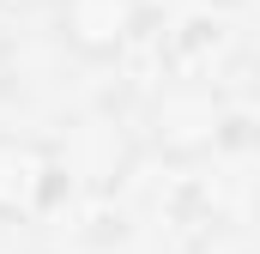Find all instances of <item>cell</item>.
I'll return each instance as SVG.
<instances>
[{
  "mask_svg": "<svg viewBox=\"0 0 260 254\" xmlns=\"http://www.w3.org/2000/svg\"><path fill=\"white\" fill-rule=\"evenodd\" d=\"M49 24L73 61L109 67L121 61L151 24V0H49Z\"/></svg>",
  "mask_w": 260,
  "mask_h": 254,
  "instance_id": "obj_1",
  "label": "cell"
},
{
  "mask_svg": "<svg viewBox=\"0 0 260 254\" xmlns=\"http://www.w3.org/2000/svg\"><path fill=\"white\" fill-rule=\"evenodd\" d=\"M6 6H37V0H6Z\"/></svg>",
  "mask_w": 260,
  "mask_h": 254,
  "instance_id": "obj_2",
  "label": "cell"
}]
</instances>
